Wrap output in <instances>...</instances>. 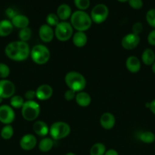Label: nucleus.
<instances>
[{
	"instance_id": "obj_5",
	"label": "nucleus",
	"mask_w": 155,
	"mask_h": 155,
	"mask_svg": "<svg viewBox=\"0 0 155 155\" xmlns=\"http://www.w3.org/2000/svg\"><path fill=\"white\" fill-rule=\"evenodd\" d=\"M40 113V106L36 101H24L21 107V114L23 118L27 121H33L37 119Z\"/></svg>"
},
{
	"instance_id": "obj_19",
	"label": "nucleus",
	"mask_w": 155,
	"mask_h": 155,
	"mask_svg": "<svg viewBox=\"0 0 155 155\" xmlns=\"http://www.w3.org/2000/svg\"><path fill=\"white\" fill-rule=\"evenodd\" d=\"M75 101L79 106L81 107H88L91 104V97L88 92H84V91H81V92H79L76 93L75 95Z\"/></svg>"
},
{
	"instance_id": "obj_14",
	"label": "nucleus",
	"mask_w": 155,
	"mask_h": 155,
	"mask_svg": "<svg viewBox=\"0 0 155 155\" xmlns=\"http://www.w3.org/2000/svg\"><path fill=\"white\" fill-rule=\"evenodd\" d=\"M36 98L40 101H46L50 99L53 94V89L51 86L48 84H42L36 89Z\"/></svg>"
},
{
	"instance_id": "obj_15",
	"label": "nucleus",
	"mask_w": 155,
	"mask_h": 155,
	"mask_svg": "<svg viewBox=\"0 0 155 155\" xmlns=\"http://www.w3.org/2000/svg\"><path fill=\"white\" fill-rule=\"evenodd\" d=\"M100 126L104 130H109L113 128L115 124V117L112 113L105 112L100 118Z\"/></svg>"
},
{
	"instance_id": "obj_23",
	"label": "nucleus",
	"mask_w": 155,
	"mask_h": 155,
	"mask_svg": "<svg viewBox=\"0 0 155 155\" xmlns=\"http://www.w3.org/2000/svg\"><path fill=\"white\" fill-rule=\"evenodd\" d=\"M141 61L147 66H150L155 61V53L151 48H146L141 54Z\"/></svg>"
},
{
	"instance_id": "obj_18",
	"label": "nucleus",
	"mask_w": 155,
	"mask_h": 155,
	"mask_svg": "<svg viewBox=\"0 0 155 155\" xmlns=\"http://www.w3.org/2000/svg\"><path fill=\"white\" fill-rule=\"evenodd\" d=\"M14 27L19 29H24L28 27L30 24V20L27 16L23 15H16L14 18H12L11 21Z\"/></svg>"
},
{
	"instance_id": "obj_30",
	"label": "nucleus",
	"mask_w": 155,
	"mask_h": 155,
	"mask_svg": "<svg viewBox=\"0 0 155 155\" xmlns=\"http://www.w3.org/2000/svg\"><path fill=\"white\" fill-rule=\"evenodd\" d=\"M46 24H48L50 27H55L58 25L59 23V18L57 16L56 14L50 13L46 18Z\"/></svg>"
},
{
	"instance_id": "obj_25",
	"label": "nucleus",
	"mask_w": 155,
	"mask_h": 155,
	"mask_svg": "<svg viewBox=\"0 0 155 155\" xmlns=\"http://www.w3.org/2000/svg\"><path fill=\"white\" fill-rule=\"evenodd\" d=\"M138 139L145 144H151L155 141V135L150 131L142 132L138 135Z\"/></svg>"
},
{
	"instance_id": "obj_3",
	"label": "nucleus",
	"mask_w": 155,
	"mask_h": 155,
	"mask_svg": "<svg viewBox=\"0 0 155 155\" xmlns=\"http://www.w3.org/2000/svg\"><path fill=\"white\" fill-rule=\"evenodd\" d=\"M65 84L68 89L79 92L83 91L86 87L87 81L84 75L77 71H70L65 76Z\"/></svg>"
},
{
	"instance_id": "obj_45",
	"label": "nucleus",
	"mask_w": 155,
	"mask_h": 155,
	"mask_svg": "<svg viewBox=\"0 0 155 155\" xmlns=\"http://www.w3.org/2000/svg\"><path fill=\"white\" fill-rule=\"evenodd\" d=\"M65 155H75V154H74V153H72V152H68V153H67Z\"/></svg>"
},
{
	"instance_id": "obj_42",
	"label": "nucleus",
	"mask_w": 155,
	"mask_h": 155,
	"mask_svg": "<svg viewBox=\"0 0 155 155\" xmlns=\"http://www.w3.org/2000/svg\"><path fill=\"white\" fill-rule=\"evenodd\" d=\"M151 70H152V72L155 74V61L153 62V64L151 65Z\"/></svg>"
},
{
	"instance_id": "obj_16",
	"label": "nucleus",
	"mask_w": 155,
	"mask_h": 155,
	"mask_svg": "<svg viewBox=\"0 0 155 155\" xmlns=\"http://www.w3.org/2000/svg\"><path fill=\"white\" fill-rule=\"evenodd\" d=\"M128 71L132 74H137L141 70V61L136 56H129L126 61Z\"/></svg>"
},
{
	"instance_id": "obj_20",
	"label": "nucleus",
	"mask_w": 155,
	"mask_h": 155,
	"mask_svg": "<svg viewBox=\"0 0 155 155\" xmlns=\"http://www.w3.org/2000/svg\"><path fill=\"white\" fill-rule=\"evenodd\" d=\"M71 8L68 5L62 4L58 7L56 11V15L59 17V20L65 21L71 16Z\"/></svg>"
},
{
	"instance_id": "obj_29",
	"label": "nucleus",
	"mask_w": 155,
	"mask_h": 155,
	"mask_svg": "<svg viewBox=\"0 0 155 155\" xmlns=\"http://www.w3.org/2000/svg\"><path fill=\"white\" fill-rule=\"evenodd\" d=\"M32 36V30L29 27H26V28L21 29L18 33V36L21 41L27 42L29 39L31 38Z\"/></svg>"
},
{
	"instance_id": "obj_1",
	"label": "nucleus",
	"mask_w": 155,
	"mask_h": 155,
	"mask_svg": "<svg viewBox=\"0 0 155 155\" xmlns=\"http://www.w3.org/2000/svg\"><path fill=\"white\" fill-rule=\"evenodd\" d=\"M6 56L15 61H23L28 58L30 54L28 43L23 41H13L6 45L5 48Z\"/></svg>"
},
{
	"instance_id": "obj_24",
	"label": "nucleus",
	"mask_w": 155,
	"mask_h": 155,
	"mask_svg": "<svg viewBox=\"0 0 155 155\" xmlns=\"http://www.w3.org/2000/svg\"><path fill=\"white\" fill-rule=\"evenodd\" d=\"M53 145H54V142H53V139L44 137L43 139L40 141L39 144H38V148L41 152L46 153L51 151L52 148H53Z\"/></svg>"
},
{
	"instance_id": "obj_44",
	"label": "nucleus",
	"mask_w": 155,
	"mask_h": 155,
	"mask_svg": "<svg viewBox=\"0 0 155 155\" xmlns=\"http://www.w3.org/2000/svg\"><path fill=\"white\" fill-rule=\"evenodd\" d=\"M145 106H146V107H147V108H149V107H150V102H147V103H146Z\"/></svg>"
},
{
	"instance_id": "obj_31",
	"label": "nucleus",
	"mask_w": 155,
	"mask_h": 155,
	"mask_svg": "<svg viewBox=\"0 0 155 155\" xmlns=\"http://www.w3.org/2000/svg\"><path fill=\"white\" fill-rule=\"evenodd\" d=\"M74 5L80 11H85L90 7V0H74Z\"/></svg>"
},
{
	"instance_id": "obj_11",
	"label": "nucleus",
	"mask_w": 155,
	"mask_h": 155,
	"mask_svg": "<svg viewBox=\"0 0 155 155\" xmlns=\"http://www.w3.org/2000/svg\"><path fill=\"white\" fill-rule=\"evenodd\" d=\"M140 40L141 39L138 35L130 33L122 39L121 45L124 49L132 50L139 45Z\"/></svg>"
},
{
	"instance_id": "obj_35",
	"label": "nucleus",
	"mask_w": 155,
	"mask_h": 155,
	"mask_svg": "<svg viewBox=\"0 0 155 155\" xmlns=\"http://www.w3.org/2000/svg\"><path fill=\"white\" fill-rule=\"evenodd\" d=\"M143 30V25L141 22H136L132 25V33L134 34H136L139 36L140 33Z\"/></svg>"
},
{
	"instance_id": "obj_10",
	"label": "nucleus",
	"mask_w": 155,
	"mask_h": 155,
	"mask_svg": "<svg viewBox=\"0 0 155 155\" xmlns=\"http://www.w3.org/2000/svg\"><path fill=\"white\" fill-rule=\"evenodd\" d=\"M15 119V113L13 108L7 104L0 106V122L5 125H10Z\"/></svg>"
},
{
	"instance_id": "obj_22",
	"label": "nucleus",
	"mask_w": 155,
	"mask_h": 155,
	"mask_svg": "<svg viewBox=\"0 0 155 155\" xmlns=\"http://www.w3.org/2000/svg\"><path fill=\"white\" fill-rule=\"evenodd\" d=\"M14 26L9 20H2L0 21V36L6 37L13 31Z\"/></svg>"
},
{
	"instance_id": "obj_17",
	"label": "nucleus",
	"mask_w": 155,
	"mask_h": 155,
	"mask_svg": "<svg viewBox=\"0 0 155 155\" xmlns=\"http://www.w3.org/2000/svg\"><path fill=\"white\" fill-rule=\"evenodd\" d=\"M33 130L39 136L45 137L50 133V128L46 123H45L43 120H37L33 124Z\"/></svg>"
},
{
	"instance_id": "obj_7",
	"label": "nucleus",
	"mask_w": 155,
	"mask_h": 155,
	"mask_svg": "<svg viewBox=\"0 0 155 155\" xmlns=\"http://www.w3.org/2000/svg\"><path fill=\"white\" fill-rule=\"evenodd\" d=\"M73 27L67 21H61L55 27V36L61 42H66L73 36Z\"/></svg>"
},
{
	"instance_id": "obj_40",
	"label": "nucleus",
	"mask_w": 155,
	"mask_h": 155,
	"mask_svg": "<svg viewBox=\"0 0 155 155\" xmlns=\"http://www.w3.org/2000/svg\"><path fill=\"white\" fill-rule=\"evenodd\" d=\"M149 109H150V111L152 112V114L155 115V99L150 102V107H149Z\"/></svg>"
},
{
	"instance_id": "obj_13",
	"label": "nucleus",
	"mask_w": 155,
	"mask_h": 155,
	"mask_svg": "<svg viewBox=\"0 0 155 155\" xmlns=\"http://www.w3.org/2000/svg\"><path fill=\"white\" fill-rule=\"evenodd\" d=\"M38 34H39L40 39L43 42H46V43L52 42V40H53L55 36L54 30H53V28L50 26H49L46 24H43L40 27Z\"/></svg>"
},
{
	"instance_id": "obj_32",
	"label": "nucleus",
	"mask_w": 155,
	"mask_h": 155,
	"mask_svg": "<svg viewBox=\"0 0 155 155\" xmlns=\"http://www.w3.org/2000/svg\"><path fill=\"white\" fill-rule=\"evenodd\" d=\"M146 21L150 27L155 28V8L147 11L146 14Z\"/></svg>"
},
{
	"instance_id": "obj_37",
	"label": "nucleus",
	"mask_w": 155,
	"mask_h": 155,
	"mask_svg": "<svg viewBox=\"0 0 155 155\" xmlns=\"http://www.w3.org/2000/svg\"><path fill=\"white\" fill-rule=\"evenodd\" d=\"M24 98L27 101H33L36 98V92L34 90H27L24 94Z\"/></svg>"
},
{
	"instance_id": "obj_8",
	"label": "nucleus",
	"mask_w": 155,
	"mask_h": 155,
	"mask_svg": "<svg viewBox=\"0 0 155 155\" xmlns=\"http://www.w3.org/2000/svg\"><path fill=\"white\" fill-rule=\"evenodd\" d=\"M109 15V8L104 4H97L92 8L91 18L93 22L100 24L104 22Z\"/></svg>"
},
{
	"instance_id": "obj_12",
	"label": "nucleus",
	"mask_w": 155,
	"mask_h": 155,
	"mask_svg": "<svg viewBox=\"0 0 155 155\" xmlns=\"http://www.w3.org/2000/svg\"><path fill=\"white\" fill-rule=\"evenodd\" d=\"M20 147L24 151H31L37 144L36 138L33 134H26L20 140Z\"/></svg>"
},
{
	"instance_id": "obj_9",
	"label": "nucleus",
	"mask_w": 155,
	"mask_h": 155,
	"mask_svg": "<svg viewBox=\"0 0 155 155\" xmlns=\"http://www.w3.org/2000/svg\"><path fill=\"white\" fill-rule=\"evenodd\" d=\"M15 86L12 81L6 79L0 80V98H9L15 95Z\"/></svg>"
},
{
	"instance_id": "obj_43",
	"label": "nucleus",
	"mask_w": 155,
	"mask_h": 155,
	"mask_svg": "<svg viewBox=\"0 0 155 155\" xmlns=\"http://www.w3.org/2000/svg\"><path fill=\"white\" fill-rule=\"evenodd\" d=\"M119 2H129V0H117Z\"/></svg>"
},
{
	"instance_id": "obj_39",
	"label": "nucleus",
	"mask_w": 155,
	"mask_h": 155,
	"mask_svg": "<svg viewBox=\"0 0 155 155\" xmlns=\"http://www.w3.org/2000/svg\"><path fill=\"white\" fill-rule=\"evenodd\" d=\"M6 15H7L10 18H14L15 15H18V14L15 13V12L13 10V9L9 8H8L7 10H6Z\"/></svg>"
},
{
	"instance_id": "obj_33",
	"label": "nucleus",
	"mask_w": 155,
	"mask_h": 155,
	"mask_svg": "<svg viewBox=\"0 0 155 155\" xmlns=\"http://www.w3.org/2000/svg\"><path fill=\"white\" fill-rule=\"evenodd\" d=\"M10 74V68L7 64L0 63V78L6 79Z\"/></svg>"
},
{
	"instance_id": "obj_26",
	"label": "nucleus",
	"mask_w": 155,
	"mask_h": 155,
	"mask_svg": "<svg viewBox=\"0 0 155 155\" xmlns=\"http://www.w3.org/2000/svg\"><path fill=\"white\" fill-rule=\"evenodd\" d=\"M106 151V146L103 143L97 142L94 144L91 148L90 155H104Z\"/></svg>"
},
{
	"instance_id": "obj_36",
	"label": "nucleus",
	"mask_w": 155,
	"mask_h": 155,
	"mask_svg": "<svg viewBox=\"0 0 155 155\" xmlns=\"http://www.w3.org/2000/svg\"><path fill=\"white\" fill-rule=\"evenodd\" d=\"M76 93H77V92H75L74 91L68 89V90L65 91V94H64V98H65V99L67 100V101H71V100L75 98Z\"/></svg>"
},
{
	"instance_id": "obj_4",
	"label": "nucleus",
	"mask_w": 155,
	"mask_h": 155,
	"mask_svg": "<svg viewBox=\"0 0 155 155\" xmlns=\"http://www.w3.org/2000/svg\"><path fill=\"white\" fill-rule=\"evenodd\" d=\"M30 58L36 64H45L50 58V51L46 45L38 44L30 50Z\"/></svg>"
},
{
	"instance_id": "obj_38",
	"label": "nucleus",
	"mask_w": 155,
	"mask_h": 155,
	"mask_svg": "<svg viewBox=\"0 0 155 155\" xmlns=\"http://www.w3.org/2000/svg\"><path fill=\"white\" fill-rule=\"evenodd\" d=\"M147 42L149 45L155 46V30H151L147 36Z\"/></svg>"
},
{
	"instance_id": "obj_28",
	"label": "nucleus",
	"mask_w": 155,
	"mask_h": 155,
	"mask_svg": "<svg viewBox=\"0 0 155 155\" xmlns=\"http://www.w3.org/2000/svg\"><path fill=\"white\" fill-rule=\"evenodd\" d=\"M14 135V129L11 125H5L1 130V136L5 140L12 139Z\"/></svg>"
},
{
	"instance_id": "obj_2",
	"label": "nucleus",
	"mask_w": 155,
	"mask_h": 155,
	"mask_svg": "<svg viewBox=\"0 0 155 155\" xmlns=\"http://www.w3.org/2000/svg\"><path fill=\"white\" fill-rule=\"evenodd\" d=\"M71 23L73 29L77 31L85 32L89 30L92 25V20L91 16L84 11L78 10L71 14L70 18Z\"/></svg>"
},
{
	"instance_id": "obj_41",
	"label": "nucleus",
	"mask_w": 155,
	"mask_h": 155,
	"mask_svg": "<svg viewBox=\"0 0 155 155\" xmlns=\"http://www.w3.org/2000/svg\"><path fill=\"white\" fill-rule=\"evenodd\" d=\"M104 155H119V154L115 149H109L108 151H106Z\"/></svg>"
},
{
	"instance_id": "obj_27",
	"label": "nucleus",
	"mask_w": 155,
	"mask_h": 155,
	"mask_svg": "<svg viewBox=\"0 0 155 155\" xmlns=\"http://www.w3.org/2000/svg\"><path fill=\"white\" fill-rule=\"evenodd\" d=\"M24 98H23V97H21V95H13V96L11 98V107H14V108H21L23 104H24Z\"/></svg>"
},
{
	"instance_id": "obj_21",
	"label": "nucleus",
	"mask_w": 155,
	"mask_h": 155,
	"mask_svg": "<svg viewBox=\"0 0 155 155\" xmlns=\"http://www.w3.org/2000/svg\"><path fill=\"white\" fill-rule=\"evenodd\" d=\"M72 42L78 48H82L88 42V36L84 32L77 31L72 36Z\"/></svg>"
},
{
	"instance_id": "obj_34",
	"label": "nucleus",
	"mask_w": 155,
	"mask_h": 155,
	"mask_svg": "<svg viewBox=\"0 0 155 155\" xmlns=\"http://www.w3.org/2000/svg\"><path fill=\"white\" fill-rule=\"evenodd\" d=\"M129 4L132 8L138 10L143 7L142 0H129Z\"/></svg>"
},
{
	"instance_id": "obj_46",
	"label": "nucleus",
	"mask_w": 155,
	"mask_h": 155,
	"mask_svg": "<svg viewBox=\"0 0 155 155\" xmlns=\"http://www.w3.org/2000/svg\"><path fill=\"white\" fill-rule=\"evenodd\" d=\"M2 100H3V98H0V103H1V102H2Z\"/></svg>"
},
{
	"instance_id": "obj_6",
	"label": "nucleus",
	"mask_w": 155,
	"mask_h": 155,
	"mask_svg": "<svg viewBox=\"0 0 155 155\" xmlns=\"http://www.w3.org/2000/svg\"><path fill=\"white\" fill-rule=\"evenodd\" d=\"M71 133V127L67 123L57 121L50 127V134L54 140H59L67 137Z\"/></svg>"
}]
</instances>
